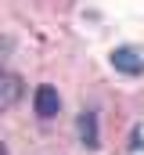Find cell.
Listing matches in <instances>:
<instances>
[{
  "label": "cell",
  "instance_id": "obj_1",
  "mask_svg": "<svg viewBox=\"0 0 144 155\" xmlns=\"http://www.w3.org/2000/svg\"><path fill=\"white\" fill-rule=\"evenodd\" d=\"M58 108H61V94H58V87H54V83H40L36 94H33V112L40 119H54Z\"/></svg>",
  "mask_w": 144,
  "mask_h": 155
},
{
  "label": "cell",
  "instance_id": "obj_2",
  "mask_svg": "<svg viewBox=\"0 0 144 155\" xmlns=\"http://www.w3.org/2000/svg\"><path fill=\"white\" fill-rule=\"evenodd\" d=\"M112 69L123 72V76H141L144 72V58L133 47H115V51H112Z\"/></svg>",
  "mask_w": 144,
  "mask_h": 155
},
{
  "label": "cell",
  "instance_id": "obj_3",
  "mask_svg": "<svg viewBox=\"0 0 144 155\" xmlns=\"http://www.w3.org/2000/svg\"><path fill=\"white\" fill-rule=\"evenodd\" d=\"M18 97H22V76H18V72H4V76H0V108L11 112Z\"/></svg>",
  "mask_w": 144,
  "mask_h": 155
},
{
  "label": "cell",
  "instance_id": "obj_4",
  "mask_svg": "<svg viewBox=\"0 0 144 155\" xmlns=\"http://www.w3.org/2000/svg\"><path fill=\"white\" fill-rule=\"evenodd\" d=\"M76 134H79V141H83V148H97V144H101V137H97V116H94V112H79Z\"/></svg>",
  "mask_w": 144,
  "mask_h": 155
}]
</instances>
